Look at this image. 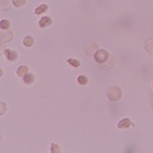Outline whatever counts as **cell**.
Listing matches in <instances>:
<instances>
[{"mask_svg": "<svg viewBox=\"0 0 153 153\" xmlns=\"http://www.w3.org/2000/svg\"><path fill=\"white\" fill-rule=\"evenodd\" d=\"M96 62L98 64L102 69H110L113 65V58L110 56V54L104 49H98L94 54Z\"/></svg>", "mask_w": 153, "mask_h": 153, "instance_id": "obj_1", "label": "cell"}, {"mask_svg": "<svg viewBox=\"0 0 153 153\" xmlns=\"http://www.w3.org/2000/svg\"><path fill=\"white\" fill-rule=\"evenodd\" d=\"M107 97L110 101H118L121 97V90L118 87H112L107 92Z\"/></svg>", "mask_w": 153, "mask_h": 153, "instance_id": "obj_2", "label": "cell"}, {"mask_svg": "<svg viewBox=\"0 0 153 153\" xmlns=\"http://www.w3.org/2000/svg\"><path fill=\"white\" fill-rule=\"evenodd\" d=\"M4 55H5L7 59H9V60H16V58H18V53H16V51H13L10 49H6L4 51Z\"/></svg>", "mask_w": 153, "mask_h": 153, "instance_id": "obj_3", "label": "cell"}, {"mask_svg": "<svg viewBox=\"0 0 153 153\" xmlns=\"http://www.w3.org/2000/svg\"><path fill=\"white\" fill-rule=\"evenodd\" d=\"M51 23H52V21H51V18L49 16H43V18L39 21V26H40L41 28H46V27L51 25Z\"/></svg>", "mask_w": 153, "mask_h": 153, "instance_id": "obj_4", "label": "cell"}, {"mask_svg": "<svg viewBox=\"0 0 153 153\" xmlns=\"http://www.w3.org/2000/svg\"><path fill=\"white\" fill-rule=\"evenodd\" d=\"M131 125H132V121L129 120V118H123V120H121L120 123H118V128L120 129H128Z\"/></svg>", "mask_w": 153, "mask_h": 153, "instance_id": "obj_5", "label": "cell"}, {"mask_svg": "<svg viewBox=\"0 0 153 153\" xmlns=\"http://www.w3.org/2000/svg\"><path fill=\"white\" fill-rule=\"evenodd\" d=\"M28 67H26V65H21V67H19L18 69V75L19 77H25L27 74H28Z\"/></svg>", "mask_w": 153, "mask_h": 153, "instance_id": "obj_6", "label": "cell"}, {"mask_svg": "<svg viewBox=\"0 0 153 153\" xmlns=\"http://www.w3.org/2000/svg\"><path fill=\"white\" fill-rule=\"evenodd\" d=\"M34 81H35V77H34L32 74H27L26 76L24 77V82H25L26 84H32Z\"/></svg>", "mask_w": 153, "mask_h": 153, "instance_id": "obj_7", "label": "cell"}, {"mask_svg": "<svg viewBox=\"0 0 153 153\" xmlns=\"http://www.w3.org/2000/svg\"><path fill=\"white\" fill-rule=\"evenodd\" d=\"M146 50L148 53L153 54V39H150L146 42Z\"/></svg>", "mask_w": 153, "mask_h": 153, "instance_id": "obj_8", "label": "cell"}, {"mask_svg": "<svg viewBox=\"0 0 153 153\" xmlns=\"http://www.w3.org/2000/svg\"><path fill=\"white\" fill-rule=\"evenodd\" d=\"M34 44V38L31 37V36H28V37L25 38L24 40V45L27 46V47H31Z\"/></svg>", "mask_w": 153, "mask_h": 153, "instance_id": "obj_9", "label": "cell"}, {"mask_svg": "<svg viewBox=\"0 0 153 153\" xmlns=\"http://www.w3.org/2000/svg\"><path fill=\"white\" fill-rule=\"evenodd\" d=\"M47 8H48V6L46 5V4H42V5H40V6H38L37 8H36V14H41V13H45L46 10H47Z\"/></svg>", "mask_w": 153, "mask_h": 153, "instance_id": "obj_10", "label": "cell"}, {"mask_svg": "<svg viewBox=\"0 0 153 153\" xmlns=\"http://www.w3.org/2000/svg\"><path fill=\"white\" fill-rule=\"evenodd\" d=\"M27 0H13V3L16 7H21L26 4Z\"/></svg>", "mask_w": 153, "mask_h": 153, "instance_id": "obj_11", "label": "cell"}, {"mask_svg": "<svg viewBox=\"0 0 153 153\" xmlns=\"http://www.w3.org/2000/svg\"><path fill=\"white\" fill-rule=\"evenodd\" d=\"M0 26H1L2 30H6V29H8L9 27H10V23H9L8 21H6V19H3V21H1V23H0Z\"/></svg>", "mask_w": 153, "mask_h": 153, "instance_id": "obj_12", "label": "cell"}, {"mask_svg": "<svg viewBox=\"0 0 153 153\" xmlns=\"http://www.w3.org/2000/svg\"><path fill=\"white\" fill-rule=\"evenodd\" d=\"M67 62H69V64H72L74 67H80V61L77 59H74V58H69V59L67 60Z\"/></svg>", "mask_w": 153, "mask_h": 153, "instance_id": "obj_13", "label": "cell"}, {"mask_svg": "<svg viewBox=\"0 0 153 153\" xmlns=\"http://www.w3.org/2000/svg\"><path fill=\"white\" fill-rule=\"evenodd\" d=\"M78 82H79L80 85H86L88 83V78L85 76H80L78 78Z\"/></svg>", "mask_w": 153, "mask_h": 153, "instance_id": "obj_14", "label": "cell"}, {"mask_svg": "<svg viewBox=\"0 0 153 153\" xmlns=\"http://www.w3.org/2000/svg\"><path fill=\"white\" fill-rule=\"evenodd\" d=\"M60 148L58 144H52V147H51V152H59Z\"/></svg>", "mask_w": 153, "mask_h": 153, "instance_id": "obj_15", "label": "cell"}, {"mask_svg": "<svg viewBox=\"0 0 153 153\" xmlns=\"http://www.w3.org/2000/svg\"><path fill=\"white\" fill-rule=\"evenodd\" d=\"M151 106H152V109H153V101H152V103H151Z\"/></svg>", "mask_w": 153, "mask_h": 153, "instance_id": "obj_16", "label": "cell"}]
</instances>
